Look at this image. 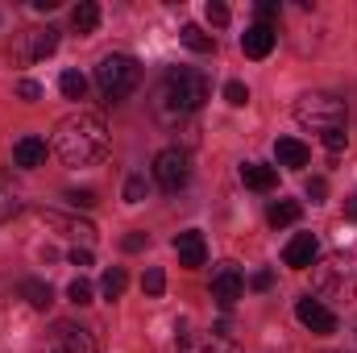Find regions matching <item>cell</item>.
Returning a JSON list of instances; mask_svg holds the SVG:
<instances>
[{
  "mask_svg": "<svg viewBox=\"0 0 357 353\" xmlns=\"http://www.w3.org/2000/svg\"><path fill=\"white\" fill-rule=\"evenodd\" d=\"M54 150L67 167H91L108 154V125L96 112H71L54 129Z\"/></svg>",
  "mask_w": 357,
  "mask_h": 353,
  "instance_id": "obj_1",
  "label": "cell"
},
{
  "mask_svg": "<svg viewBox=\"0 0 357 353\" xmlns=\"http://www.w3.org/2000/svg\"><path fill=\"white\" fill-rule=\"evenodd\" d=\"M208 91H212V84H208L204 71H195V67H171L162 75L158 91H154V108H158L162 121H178V117L195 112L208 100Z\"/></svg>",
  "mask_w": 357,
  "mask_h": 353,
  "instance_id": "obj_2",
  "label": "cell"
},
{
  "mask_svg": "<svg viewBox=\"0 0 357 353\" xmlns=\"http://www.w3.org/2000/svg\"><path fill=\"white\" fill-rule=\"evenodd\" d=\"M295 121L312 133H333V129H345L349 112H345V100L333 91H303L295 100Z\"/></svg>",
  "mask_w": 357,
  "mask_h": 353,
  "instance_id": "obj_3",
  "label": "cell"
},
{
  "mask_svg": "<svg viewBox=\"0 0 357 353\" xmlns=\"http://www.w3.org/2000/svg\"><path fill=\"white\" fill-rule=\"evenodd\" d=\"M137 84H142L137 59H129V54H104V59H100V67H96V88L104 91L108 104H112V100H125L129 91H137Z\"/></svg>",
  "mask_w": 357,
  "mask_h": 353,
  "instance_id": "obj_4",
  "label": "cell"
},
{
  "mask_svg": "<svg viewBox=\"0 0 357 353\" xmlns=\"http://www.w3.org/2000/svg\"><path fill=\"white\" fill-rule=\"evenodd\" d=\"M316 291L328 299H354L357 295V258L354 254H328L312 274Z\"/></svg>",
  "mask_w": 357,
  "mask_h": 353,
  "instance_id": "obj_5",
  "label": "cell"
},
{
  "mask_svg": "<svg viewBox=\"0 0 357 353\" xmlns=\"http://www.w3.org/2000/svg\"><path fill=\"white\" fill-rule=\"evenodd\" d=\"M54 50H59V29H54V25H38V29H21V33L13 38L8 59H13V63H38V59L54 54Z\"/></svg>",
  "mask_w": 357,
  "mask_h": 353,
  "instance_id": "obj_6",
  "label": "cell"
},
{
  "mask_svg": "<svg viewBox=\"0 0 357 353\" xmlns=\"http://www.w3.org/2000/svg\"><path fill=\"white\" fill-rule=\"evenodd\" d=\"M42 353H96V337H91L88 329L71 324V320H59L42 337Z\"/></svg>",
  "mask_w": 357,
  "mask_h": 353,
  "instance_id": "obj_7",
  "label": "cell"
},
{
  "mask_svg": "<svg viewBox=\"0 0 357 353\" xmlns=\"http://www.w3.org/2000/svg\"><path fill=\"white\" fill-rule=\"evenodd\" d=\"M175 350L178 353H241L233 345V337H229L225 324H216L212 333H187V329H178Z\"/></svg>",
  "mask_w": 357,
  "mask_h": 353,
  "instance_id": "obj_8",
  "label": "cell"
},
{
  "mask_svg": "<svg viewBox=\"0 0 357 353\" xmlns=\"http://www.w3.org/2000/svg\"><path fill=\"white\" fill-rule=\"evenodd\" d=\"M154 179H158V187L162 191H178V187H187V179H191V158H187V150H162L158 158H154Z\"/></svg>",
  "mask_w": 357,
  "mask_h": 353,
  "instance_id": "obj_9",
  "label": "cell"
},
{
  "mask_svg": "<svg viewBox=\"0 0 357 353\" xmlns=\"http://www.w3.org/2000/svg\"><path fill=\"white\" fill-rule=\"evenodd\" d=\"M295 316H299V324H303L307 333H316V337L337 333V312H333V308H324V299L299 295V299H295Z\"/></svg>",
  "mask_w": 357,
  "mask_h": 353,
  "instance_id": "obj_10",
  "label": "cell"
},
{
  "mask_svg": "<svg viewBox=\"0 0 357 353\" xmlns=\"http://www.w3.org/2000/svg\"><path fill=\"white\" fill-rule=\"evenodd\" d=\"M241 291H245V274L237 270V262H220L212 270V299L220 308H233L241 299Z\"/></svg>",
  "mask_w": 357,
  "mask_h": 353,
  "instance_id": "obj_11",
  "label": "cell"
},
{
  "mask_svg": "<svg viewBox=\"0 0 357 353\" xmlns=\"http://www.w3.org/2000/svg\"><path fill=\"white\" fill-rule=\"evenodd\" d=\"M46 154H50V146H46V137H21L17 146H13V167H21V171H38V167H46Z\"/></svg>",
  "mask_w": 357,
  "mask_h": 353,
  "instance_id": "obj_12",
  "label": "cell"
},
{
  "mask_svg": "<svg viewBox=\"0 0 357 353\" xmlns=\"http://www.w3.org/2000/svg\"><path fill=\"white\" fill-rule=\"evenodd\" d=\"M316 254H320V241L312 233H295L287 241V250H282V262L291 266V270H307V266L316 262Z\"/></svg>",
  "mask_w": 357,
  "mask_h": 353,
  "instance_id": "obj_13",
  "label": "cell"
},
{
  "mask_svg": "<svg viewBox=\"0 0 357 353\" xmlns=\"http://www.w3.org/2000/svg\"><path fill=\"white\" fill-rule=\"evenodd\" d=\"M175 254H178V266H187V270L204 266V262H208V246H204V233H195V229L178 233V237H175Z\"/></svg>",
  "mask_w": 357,
  "mask_h": 353,
  "instance_id": "obj_14",
  "label": "cell"
},
{
  "mask_svg": "<svg viewBox=\"0 0 357 353\" xmlns=\"http://www.w3.org/2000/svg\"><path fill=\"white\" fill-rule=\"evenodd\" d=\"M274 42H278V33H274L270 25H250V29L241 33V50H245V59H266L270 50H274Z\"/></svg>",
  "mask_w": 357,
  "mask_h": 353,
  "instance_id": "obj_15",
  "label": "cell"
},
{
  "mask_svg": "<svg viewBox=\"0 0 357 353\" xmlns=\"http://www.w3.org/2000/svg\"><path fill=\"white\" fill-rule=\"evenodd\" d=\"M274 158H278V167H287V171H299V167H307L312 150H307L299 137H278V142H274Z\"/></svg>",
  "mask_w": 357,
  "mask_h": 353,
  "instance_id": "obj_16",
  "label": "cell"
},
{
  "mask_svg": "<svg viewBox=\"0 0 357 353\" xmlns=\"http://www.w3.org/2000/svg\"><path fill=\"white\" fill-rule=\"evenodd\" d=\"M21 208H25V200H21V187H17L8 175H0V225H4V220H13Z\"/></svg>",
  "mask_w": 357,
  "mask_h": 353,
  "instance_id": "obj_17",
  "label": "cell"
},
{
  "mask_svg": "<svg viewBox=\"0 0 357 353\" xmlns=\"http://www.w3.org/2000/svg\"><path fill=\"white\" fill-rule=\"evenodd\" d=\"M241 183L254 187V191H270V187L278 183V171L266 167V163H245V167H241Z\"/></svg>",
  "mask_w": 357,
  "mask_h": 353,
  "instance_id": "obj_18",
  "label": "cell"
},
{
  "mask_svg": "<svg viewBox=\"0 0 357 353\" xmlns=\"http://www.w3.org/2000/svg\"><path fill=\"white\" fill-rule=\"evenodd\" d=\"M38 216H42V225H54V229H67V233H71V237H79V241H91V237H96V229H91L88 220H71V216H59V212H46V208H42Z\"/></svg>",
  "mask_w": 357,
  "mask_h": 353,
  "instance_id": "obj_19",
  "label": "cell"
},
{
  "mask_svg": "<svg viewBox=\"0 0 357 353\" xmlns=\"http://www.w3.org/2000/svg\"><path fill=\"white\" fill-rule=\"evenodd\" d=\"M21 295H25L29 308H38V312H46V308L54 303V291H50V283H42V278H25V283H21Z\"/></svg>",
  "mask_w": 357,
  "mask_h": 353,
  "instance_id": "obj_20",
  "label": "cell"
},
{
  "mask_svg": "<svg viewBox=\"0 0 357 353\" xmlns=\"http://www.w3.org/2000/svg\"><path fill=\"white\" fill-rule=\"evenodd\" d=\"M299 216H303L299 200H278V204H270V212H266V220L274 229H287V225H295Z\"/></svg>",
  "mask_w": 357,
  "mask_h": 353,
  "instance_id": "obj_21",
  "label": "cell"
},
{
  "mask_svg": "<svg viewBox=\"0 0 357 353\" xmlns=\"http://www.w3.org/2000/svg\"><path fill=\"white\" fill-rule=\"evenodd\" d=\"M71 25H75V33H96V25H100V4L79 0V4L71 8Z\"/></svg>",
  "mask_w": 357,
  "mask_h": 353,
  "instance_id": "obj_22",
  "label": "cell"
},
{
  "mask_svg": "<svg viewBox=\"0 0 357 353\" xmlns=\"http://www.w3.org/2000/svg\"><path fill=\"white\" fill-rule=\"evenodd\" d=\"M178 38H183V46H187V50H195V54H212V50H216V38H212V33H204L199 25H183V33H178Z\"/></svg>",
  "mask_w": 357,
  "mask_h": 353,
  "instance_id": "obj_23",
  "label": "cell"
},
{
  "mask_svg": "<svg viewBox=\"0 0 357 353\" xmlns=\"http://www.w3.org/2000/svg\"><path fill=\"white\" fill-rule=\"evenodd\" d=\"M125 287H129V274H125L121 266L104 270V278H100V291H104V299H121V295H125Z\"/></svg>",
  "mask_w": 357,
  "mask_h": 353,
  "instance_id": "obj_24",
  "label": "cell"
},
{
  "mask_svg": "<svg viewBox=\"0 0 357 353\" xmlns=\"http://www.w3.org/2000/svg\"><path fill=\"white\" fill-rule=\"evenodd\" d=\"M59 88H63V96H67V100H84L88 80H84L79 71H63V75H59Z\"/></svg>",
  "mask_w": 357,
  "mask_h": 353,
  "instance_id": "obj_25",
  "label": "cell"
},
{
  "mask_svg": "<svg viewBox=\"0 0 357 353\" xmlns=\"http://www.w3.org/2000/svg\"><path fill=\"white\" fill-rule=\"evenodd\" d=\"M142 291H146V295H150V299H158V295H162V291H167V274H162V270H158V266H150V270H146V274H142Z\"/></svg>",
  "mask_w": 357,
  "mask_h": 353,
  "instance_id": "obj_26",
  "label": "cell"
},
{
  "mask_svg": "<svg viewBox=\"0 0 357 353\" xmlns=\"http://www.w3.org/2000/svg\"><path fill=\"white\" fill-rule=\"evenodd\" d=\"M67 299H71V303H79V308H88L91 299H96V291H91L88 278H75V283L67 287Z\"/></svg>",
  "mask_w": 357,
  "mask_h": 353,
  "instance_id": "obj_27",
  "label": "cell"
},
{
  "mask_svg": "<svg viewBox=\"0 0 357 353\" xmlns=\"http://www.w3.org/2000/svg\"><path fill=\"white\" fill-rule=\"evenodd\" d=\"M225 100H229L233 108H241V104L250 100V88H245L241 80H229V84H225Z\"/></svg>",
  "mask_w": 357,
  "mask_h": 353,
  "instance_id": "obj_28",
  "label": "cell"
},
{
  "mask_svg": "<svg viewBox=\"0 0 357 353\" xmlns=\"http://www.w3.org/2000/svg\"><path fill=\"white\" fill-rule=\"evenodd\" d=\"M142 200H146V179L142 175L125 179V204H142Z\"/></svg>",
  "mask_w": 357,
  "mask_h": 353,
  "instance_id": "obj_29",
  "label": "cell"
},
{
  "mask_svg": "<svg viewBox=\"0 0 357 353\" xmlns=\"http://www.w3.org/2000/svg\"><path fill=\"white\" fill-rule=\"evenodd\" d=\"M67 200H71L75 208H96V191H91V187H84V191H79V187H71V191H67Z\"/></svg>",
  "mask_w": 357,
  "mask_h": 353,
  "instance_id": "obj_30",
  "label": "cell"
},
{
  "mask_svg": "<svg viewBox=\"0 0 357 353\" xmlns=\"http://www.w3.org/2000/svg\"><path fill=\"white\" fill-rule=\"evenodd\" d=\"M204 13H208V21H212L216 29H220V25H229V8H225L220 0H208V8H204Z\"/></svg>",
  "mask_w": 357,
  "mask_h": 353,
  "instance_id": "obj_31",
  "label": "cell"
},
{
  "mask_svg": "<svg viewBox=\"0 0 357 353\" xmlns=\"http://www.w3.org/2000/svg\"><path fill=\"white\" fill-rule=\"evenodd\" d=\"M324 146H328V154H341L349 146V133L345 129H333V133H324Z\"/></svg>",
  "mask_w": 357,
  "mask_h": 353,
  "instance_id": "obj_32",
  "label": "cell"
},
{
  "mask_svg": "<svg viewBox=\"0 0 357 353\" xmlns=\"http://www.w3.org/2000/svg\"><path fill=\"white\" fill-rule=\"evenodd\" d=\"M307 195H312V204H320L328 195V183L324 179H307Z\"/></svg>",
  "mask_w": 357,
  "mask_h": 353,
  "instance_id": "obj_33",
  "label": "cell"
},
{
  "mask_svg": "<svg viewBox=\"0 0 357 353\" xmlns=\"http://www.w3.org/2000/svg\"><path fill=\"white\" fill-rule=\"evenodd\" d=\"M274 17H278V4H274V0H262V4H258V25H270Z\"/></svg>",
  "mask_w": 357,
  "mask_h": 353,
  "instance_id": "obj_34",
  "label": "cell"
},
{
  "mask_svg": "<svg viewBox=\"0 0 357 353\" xmlns=\"http://www.w3.org/2000/svg\"><path fill=\"white\" fill-rule=\"evenodd\" d=\"M17 96H21V100H42V88H38L33 80H21V84H17Z\"/></svg>",
  "mask_w": 357,
  "mask_h": 353,
  "instance_id": "obj_35",
  "label": "cell"
},
{
  "mask_svg": "<svg viewBox=\"0 0 357 353\" xmlns=\"http://www.w3.org/2000/svg\"><path fill=\"white\" fill-rule=\"evenodd\" d=\"M146 241H150V237H146V233H129V237H125V241H121V246H125V250H129V254H137V250H146Z\"/></svg>",
  "mask_w": 357,
  "mask_h": 353,
  "instance_id": "obj_36",
  "label": "cell"
},
{
  "mask_svg": "<svg viewBox=\"0 0 357 353\" xmlns=\"http://www.w3.org/2000/svg\"><path fill=\"white\" fill-rule=\"evenodd\" d=\"M270 283H274V274H270V270H258V274L250 278V287H254V291H270Z\"/></svg>",
  "mask_w": 357,
  "mask_h": 353,
  "instance_id": "obj_37",
  "label": "cell"
},
{
  "mask_svg": "<svg viewBox=\"0 0 357 353\" xmlns=\"http://www.w3.org/2000/svg\"><path fill=\"white\" fill-rule=\"evenodd\" d=\"M71 266H91V250H71Z\"/></svg>",
  "mask_w": 357,
  "mask_h": 353,
  "instance_id": "obj_38",
  "label": "cell"
},
{
  "mask_svg": "<svg viewBox=\"0 0 357 353\" xmlns=\"http://www.w3.org/2000/svg\"><path fill=\"white\" fill-rule=\"evenodd\" d=\"M33 8L38 13H50V8H59V0H33Z\"/></svg>",
  "mask_w": 357,
  "mask_h": 353,
  "instance_id": "obj_39",
  "label": "cell"
},
{
  "mask_svg": "<svg viewBox=\"0 0 357 353\" xmlns=\"http://www.w3.org/2000/svg\"><path fill=\"white\" fill-rule=\"evenodd\" d=\"M345 216H349V220H357V200H345Z\"/></svg>",
  "mask_w": 357,
  "mask_h": 353,
  "instance_id": "obj_40",
  "label": "cell"
}]
</instances>
